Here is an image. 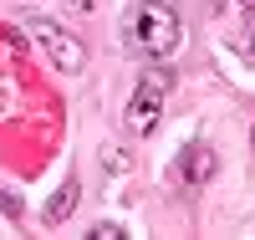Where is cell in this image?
Returning <instances> with one entry per match:
<instances>
[{
	"mask_svg": "<svg viewBox=\"0 0 255 240\" xmlns=\"http://www.w3.org/2000/svg\"><path fill=\"white\" fill-rule=\"evenodd\" d=\"M240 5H250V0H240Z\"/></svg>",
	"mask_w": 255,
	"mask_h": 240,
	"instance_id": "obj_8",
	"label": "cell"
},
{
	"mask_svg": "<svg viewBox=\"0 0 255 240\" xmlns=\"http://www.w3.org/2000/svg\"><path fill=\"white\" fill-rule=\"evenodd\" d=\"M92 240H123V225H92Z\"/></svg>",
	"mask_w": 255,
	"mask_h": 240,
	"instance_id": "obj_6",
	"label": "cell"
},
{
	"mask_svg": "<svg viewBox=\"0 0 255 240\" xmlns=\"http://www.w3.org/2000/svg\"><path fill=\"white\" fill-rule=\"evenodd\" d=\"M77 200H82V184L77 179H67L51 200H46V225H67L72 220V210H77Z\"/></svg>",
	"mask_w": 255,
	"mask_h": 240,
	"instance_id": "obj_5",
	"label": "cell"
},
{
	"mask_svg": "<svg viewBox=\"0 0 255 240\" xmlns=\"http://www.w3.org/2000/svg\"><path fill=\"white\" fill-rule=\"evenodd\" d=\"M215 148H204V143H189L184 148V159H179V179L189 184V189H199V184H209V174H215Z\"/></svg>",
	"mask_w": 255,
	"mask_h": 240,
	"instance_id": "obj_4",
	"label": "cell"
},
{
	"mask_svg": "<svg viewBox=\"0 0 255 240\" xmlns=\"http://www.w3.org/2000/svg\"><path fill=\"white\" fill-rule=\"evenodd\" d=\"M123 41H128L133 51L163 61V56L179 51V41H184V20H179V10L168 5V0H138V5L123 15Z\"/></svg>",
	"mask_w": 255,
	"mask_h": 240,
	"instance_id": "obj_1",
	"label": "cell"
},
{
	"mask_svg": "<svg viewBox=\"0 0 255 240\" xmlns=\"http://www.w3.org/2000/svg\"><path fill=\"white\" fill-rule=\"evenodd\" d=\"M67 5H72L77 15H92V5H97V0H67Z\"/></svg>",
	"mask_w": 255,
	"mask_h": 240,
	"instance_id": "obj_7",
	"label": "cell"
},
{
	"mask_svg": "<svg viewBox=\"0 0 255 240\" xmlns=\"http://www.w3.org/2000/svg\"><path fill=\"white\" fill-rule=\"evenodd\" d=\"M163 97H168V72H143V82L133 87L128 113H123V123H128V133H133V138H148V133L158 128Z\"/></svg>",
	"mask_w": 255,
	"mask_h": 240,
	"instance_id": "obj_2",
	"label": "cell"
},
{
	"mask_svg": "<svg viewBox=\"0 0 255 240\" xmlns=\"http://www.w3.org/2000/svg\"><path fill=\"white\" fill-rule=\"evenodd\" d=\"M31 41L51 56V67H56V72H82V67H87V46H82L72 31H61L56 20H46V15H36V20H31Z\"/></svg>",
	"mask_w": 255,
	"mask_h": 240,
	"instance_id": "obj_3",
	"label": "cell"
}]
</instances>
